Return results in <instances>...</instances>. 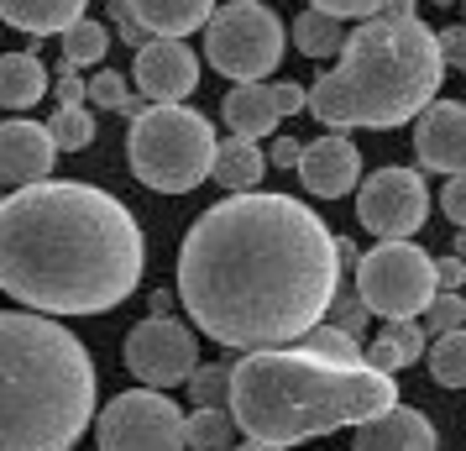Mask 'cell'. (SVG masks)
<instances>
[{
    "label": "cell",
    "instance_id": "cell-4",
    "mask_svg": "<svg viewBox=\"0 0 466 451\" xmlns=\"http://www.w3.org/2000/svg\"><path fill=\"white\" fill-rule=\"evenodd\" d=\"M445 68L441 32H430L409 0H393L388 11L351 26L336 68L309 85V116L330 131H393L441 100Z\"/></svg>",
    "mask_w": 466,
    "mask_h": 451
},
{
    "label": "cell",
    "instance_id": "cell-37",
    "mask_svg": "<svg viewBox=\"0 0 466 451\" xmlns=\"http://www.w3.org/2000/svg\"><path fill=\"white\" fill-rule=\"evenodd\" d=\"M85 100H89V85L74 68H64V74H58V106H85Z\"/></svg>",
    "mask_w": 466,
    "mask_h": 451
},
{
    "label": "cell",
    "instance_id": "cell-25",
    "mask_svg": "<svg viewBox=\"0 0 466 451\" xmlns=\"http://www.w3.org/2000/svg\"><path fill=\"white\" fill-rule=\"evenodd\" d=\"M106 53H110L106 22H89V16H79V22L64 32V68H95Z\"/></svg>",
    "mask_w": 466,
    "mask_h": 451
},
{
    "label": "cell",
    "instance_id": "cell-6",
    "mask_svg": "<svg viewBox=\"0 0 466 451\" xmlns=\"http://www.w3.org/2000/svg\"><path fill=\"white\" fill-rule=\"evenodd\" d=\"M215 127L199 110L184 106H147L131 116L127 163L131 173L157 194H189L205 179H215Z\"/></svg>",
    "mask_w": 466,
    "mask_h": 451
},
{
    "label": "cell",
    "instance_id": "cell-35",
    "mask_svg": "<svg viewBox=\"0 0 466 451\" xmlns=\"http://www.w3.org/2000/svg\"><path fill=\"white\" fill-rule=\"evenodd\" d=\"M273 100H278V110H283V116H299V110H309V89L294 85V79H278Z\"/></svg>",
    "mask_w": 466,
    "mask_h": 451
},
{
    "label": "cell",
    "instance_id": "cell-8",
    "mask_svg": "<svg viewBox=\"0 0 466 451\" xmlns=\"http://www.w3.org/2000/svg\"><path fill=\"white\" fill-rule=\"evenodd\" d=\"M357 294L367 300L372 315H382V321H414V315H424L430 300L441 294L435 258L420 252L409 237L378 241V247L357 262Z\"/></svg>",
    "mask_w": 466,
    "mask_h": 451
},
{
    "label": "cell",
    "instance_id": "cell-19",
    "mask_svg": "<svg viewBox=\"0 0 466 451\" xmlns=\"http://www.w3.org/2000/svg\"><path fill=\"white\" fill-rule=\"evenodd\" d=\"M85 5L89 0H0V22H11L26 37H64L85 16Z\"/></svg>",
    "mask_w": 466,
    "mask_h": 451
},
{
    "label": "cell",
    "instance_id": "cell-31",
    "mask_svg": "<svg viewBox=\"0 0 466 451\" xmlns=\"http://www.w3.org/2000/svg\"><path fill=\"white\" fill-rule=\"evenodd\" d=\"M461 325H466V294L441 289V294L430 300V310H424V331H430V336H445V331H461Z\"/></svg>",
    "mask_w": 466,
    "mask_h": 451
},
{
    "label": "cell",
    "instance_id": "cell-3",
    "mask_svg": "<svg viewBox=\"0 0 466 451\" xmlns=\"http://www.w3.org/2000/svg\"><path fill=\"white\" fill-rule=\"evenodd\" d=\"M231 415L247 441L299 446L340 425H367L399 405L393 373L372 363H330L309 346H257L231 363Z\"/></svg>",
    "mask_w": 466,
    "mask_h": 451
},
{
    "label": "cell",
    "instance_id": "cell-9",
    "mask_svg": "<svg viewBox=\"0 0 466 451\" xmlns=\"http://www.w3.org/2000/svg\"><path fill=\"white\" fill-rule=\"evenodd\" d=\"M100 451H189L184 420L163 388H127L100 409Z\"/></svg>",
    "mask_w": 466,
    "mask_h": 451
},
{
    "label": "cell",
    "instance_id": "cell-30",
    "mask_svg": "<svg viewBox=\"0 0 466 451\" xmlns=\"http://www.w3.org/2000/svg\"><path fill=\"white\" fill-rule=\"evenodd\" d=\"M89 100L100 110H121V116H137V95H131V85L116 74V68H100L95 79H89Z\"/></svg>",
    "mask_w": 466,
    "mask_h": 451
},
{
    "label": "cell",
    "instance_id": "cell-17",
    "mask_svg": "<svg viewBox=\"0 0 466 451\" xmlns=\"http://www.w3.org/2000/svg\"><path fill=\"white\" fill-rule=\"evenodd\" d=\"M127 5L152 37H189L205 32L215 16V0H127Z\"/></svg>",
    "mask_w": 466,
    "mask_h": 451
},
{
    "label": "cell",
    "instance_id": "cell-22",
    "mask_svg": "<svg viewBox=\"0 0 466 451\" xmlns=\"http://www.w3.org/2000/svg\"><path fill=\"white\" fill-rule=\"evenodd\" d=\"M346 16H330V11H319V5H304L294 22V47L304 58H340V47H346Z\"/></svg>",
    "mask_w": 466,
    "mask_h": 451
},
{
    "label": "cell",
    "instance_id": "cell-36",
    "mask_svg": "<svg viewBox=\"0 0 466 451\" xmlns=\"http://www.w3.org/2000/svg\"><path fill=\"white\" fill-rule=\"evenodd\" d=\"M441 47H445V64L461 68V79H466V26H451V32H441Z\"/></svg>",
    "mask_w": 466,
    "mask_h": 451
},
{
    "label": "cell",
    "instance_id": "cell-5",
    "mask_svg": "<svg viewBox=\"0 0 466 451\" xmlns=\"http://www.w3.org/2000/svg\"><path fill=\"white\" fill-rule=\"evenodd\" d=\"M95 420V363L53 315L0 310V451H68Z\"/></svg>",
    "mask_w": 466,
    "mask_h": 451
},
{
    "label": "cell",
    "instance_id": "cell-32",
    "mask_svg": "<svg viewBox=\"0 0 466 451\" xmlns=\"http://www.w3.org/2000/svg\"><path fill=\"white\" fill-rule=\"evenodd\" d=\"M367 315H372V310H367V300H361V294H346V289H340L336 300H330V325L351 331V336H361V331H367Z\"/></svg>",
    "mask_w": 466,
    "mask_h": 451
},
{
    "label": "cell",
    "instance_id": "cell-15",
    "mask_svg": "<svg viewBox=\"0 0 466 451\" xmlns=\"http://www.w3.org/2000/svg\"><path fill=\"white\" fill-rule=\"evenodd\" d=\"M299 179H304V190L319 194V200H340L346 190H357V179H361L357 142H351V137H340V131L309 142L304 158H299Z\"/></svg>",
    "mask_w": 466,
    "mask_h": 451
},
{
    "label": "cell",
    "instance_id": "cell-21",
    "mask_svg": "<svg viewBox=\"0 0 466 451\" xmlns=\"http://www.w3.org/2000/svg\"><path fill=\"white\" fill-rule=\"evenodd\" d=\"M262 169H268V158H262V142H252V137H226L220 152H215V184L226 194L257 190Z\"/></svg>",
    "mask_w": 466,
    "mask_h": 451
},
{
    "label": "cell",
    "instance_id": "cell-2",
    "mask_svg": "<svg viewBox=\"0 0 466 451\" xmlns=\"http://www.w3.org/2000/svg\"><path fill=\"white\" fill-rule=\"evenodd\" d=\"M147 241L116 194L43 179L0 200V289L43 315H100L137 294Z\"/></svg>",
    "mask_w": 466,
    "mask_h": 451
},
{
    "label": "cell",
    "instance_id": "cell-18",
    "mask_svg": "<svg viewBox=\"0 0 466 451\" xmlns=\"http://www.w3.org/2000/svg\"><path fill=\"white\" fill-rule=\"evenodd\" d=\"M226 127H231V137H252V142H262V137H273L278 127V100H273V85H262V79H252V85H236L231 95H226Z\"/></svg>",
    "mask_w": 466,
    "mask_h": 451
},
{
    "label": "cell",
    "instance_id": "cell-7",
    "mask_svg": "<svg viewBox=\"0 0 466 451\" xmlns=\"http://www.w3.org/2000/svg\"><path fill=\"white\" fill-rule=\"evenodd\" d=\"M283 16H278L268 0H236V5H220L205 26V53L210 64L236 79V85H252L262 74H273L283 64V47H289V32H283Z\"/></svg>",
    "mask_w": 466,
    "mask_h": 451
},
{
    "label": "cell",
    "instance_id": "cell-26",
    "mask_svg": "<svg viewBox=\"0 0 466 451\" xmlns=\"http://www.w3.org/2000/svg\"><path fill=\"white\" fill-rule=\"evenodd\" d=\"M430 378L441 388H466V325L435 336V346H430Z\"/></svg>",
    "mask_w": 466,
    "mask_h": 451
},
{
    "label": "cell",
    "instance_id": "cell-16",
    "mask_svg": "<svg viewBox=\"0 0 466 451\" xmlns=\"http://www.w3.org/2000/svg\"><path fill=\"white\" fill-rule=\"evenodd\" d=\"M357 451H441V441H435V425L420 409L393 405L378 420L357 425Z\"/></svg>",
    "mask_w": 466,
    "mask_h": 451
},
{
    "label": "cell",
    "instance_id": "cell-27",
    "mask_svg": "<svg viewBox=\"0 0 466 451\" xmlns=\"http://www.w3.org/2000/svg\"><path fill=\"white\" fill-rule=\"evenodd\" d=\"M309 352H319V357H330V363H367V352H361V336H351V331H340V325H309L304 331V342Z\"/></svg>",
    "mask_w": 466,
    "mask_h": 451
},
{
    "label": "cell",
    "instance_id": "cell-20",
    "mask_svg": "<svg viewBox=\"0 0 466 451\" xmlns=\"http://www.w3.org/2000/svg\"><path fill=\"white\" fill-rule=\"evenodd\" d=\"M47 95V68L37 53H0V110H26Z\"/></svg>",
    "mask_w": 466,
    "mask_h": 451
},
{
    "label": "cell",
    "instance_id": "cell-39",
    "mask_svg": "<svg viewBox=\"0 0 466 451\" xmlns=\"http://www.w3.org/2000/svg\"><path fill=\"white\" fill-rule=\"evenodd\" d=\"M299 158H304V148H299L294 137H278L273 152H268V163H273V169H299Z\"/></svg>",
    "mask_w": 466,
    "mask_h": 451
},
{
    "label": "cell",
    "instance_id": "cell-12",
    "mask_svg": "<svg viewBox=\"0 0 466 451\" xmlns=\"http://www.w3.org/2000/svg\"><path fill=\"white\" fill-rule=\"evenodd\" d=\"M194 85H199V58L184 37H152L137 53V89L152 106H178L194 95Z\"/></svg>",
    "mask_w": 466,
    "mask_h": 451
},
{
    "label": "cell",
    "instance_id": "cell-29",
    "mask_svg": "<svg viewBox=\"0 0 466 451\" xmlns=\"http://www.w3.org/2000/svg\"><path fill=\"white\" fill-rule=\"evenodd\" d=\"M231 373L236 367H194V378H189V399L199 409H220V405H231Z\"/></svg>",
    "mask_w": 466,
    "mask_h": 451
},
{
    "label": "cell",
    "instance_id": "cell-11",
    "mask_svg": "<svg viewBox=\"0 0 466 451\" xmlns=\"http://www.w3.org/2000/svg\"><path fill=\"white\" fill-rule=\"evenodd\" d=\"M127 367L147 388L189 384L194 367H199V342H194V331H184L173 315H147V321L127 336Z\"/></svg>",
    "mask_w": 466,
    "mask_h": 451
},
{
    "label": "cell",
    "instance_id": "cell-41",
    "mask_svg": "<svg viewBox=\"0 0 466 451\" xmlns=\"http://www.w3.org/2000/svg\"><path fill=\"white\" fill-rule=\"evenodd\" d=\"M456 252H461V258H466V231H461V237H456Z\"/></svg>",
    "mask_w": 466,
    "mask_h": 451
},
{
    "label": "cell",
    "instance_id": "cell-10",
    "mask_svg": "<svg viewBox=\"0 0 466 451\" xmlns=\"http://www.w3.org/2000/svg\"><path fill=\"white\" fill-rule=\"evenodd\" d=\"M430 215V194H424V179L414 169H378L361 179L357 194V220L372 231V237L393 241V237H414Z\"/></svg>",
    "mask_w": 466,
    "mask_h": 451
},
{
    "label": "cell",
    "instance_id": "cell-34",
    "mask_svg": "<svg viewBox=\"0 0 466 451\" xmlns=\"http://www.w3.org/2000/svg\"><path fill=\"white\" fill-rule=\"evenodd\" d=\"M309 5H319V11H330V16H378V11H388L393 0H309Z\"/></svg>",
    "mask_w": 466,
    "mask_h": 451
},
{
    "label": "cell",
    "instance_id": "cell-24",
    "mask_svg": "<svg viewBox=\"0 0 466 451\" xmlns=\"http://www.w3.org/2000/svg\"><path fill=\"white\" fill-rule=\"evenodd\" d=\"M236 430L241 425L226 409H194L189 420H184V441H189V451H231Z\"/></svg>",
    "mask_w": 466,
    "mask_h": 451
},
{
    "label": "cell",
    "instance_id": "cell-13",
    "mask_svg": "<svg viewBox=\"0 0 466 451\" xmlns=\"http://www.w3.org/2000/svg\"><path fill=\"white\" fill-rule=\"evenodd\" d=\"M414 158L430 173H466V106L461 100H430L414 121Z\"/></svg>",
    "mask_w": 466,
    "mask_h": 451
},
{
    "label": "cell",
    "instance_id": "cell-28",
    "mask_svg": "<svg viewBox=\"0 0 466 451\" xmlns=\"http://www.w3.org/2000/svg\"><path fill=\"white\" fill-rule=\"evenodd\" d=\"M47 127H53V142H58V152H85L89 142H95V116H89L85 106H58Z\"/></svg>",
    "mask_w": 466,
    "mask_h": 451
},
{
    "label": "cell",
    "instance_id": "cell-33",
    "mask_svg": "<svg viewBox=\"0 0 466 451\" xmlns=\"http://www.w3.org/2000/svg\"><path fill=\"white\" fill-rule=\"evenodd\" d=\"M441 210H445V220H451V226H461V231H466V173H451V179H445Z\"/></svg>",
    "mask_w": 466,
    "mask_h": 451
},
{
    "label": "cell",
    "instance_id": "cell-23",
    "mask_svg": "<svg viewBox=\"0 0 466 451\" xmlns=\"http://www.w3.org/2000/svg\"><path fill=\"white\" fill-rule=\"evenodd\" d=\"M424 357V325L420 321H388L382 336L367 346V363L382 367V373H399V367L420 363Z\"/></svg>",
    "mask_w": 466,
    "mask_h": 451
},
{
    "label": "cell",
    "instance_id": "cell-1",
    "mask_svg": "<svg viewBox=\"0 0 466 451\" xmlns=\"http://www.w3.org/2000/svg\"><path fill=\"white\" fill-rule=\"evenodd\" d=\"M340 237L294 194H231L178 247V300L220 346H299L340 294Z\"/></svg>",
    "mask_w": 466,
    "mask_h": 451
},
{
    "label": "cell",
    "instance_id": "cell-38",
    "mask_svg": "<svg viewBox=\"0 0 466 451\" xmlns=\"http://www.w3.org/2000/svg\"><path fill=\"white\" fill-rule=\"evenodd\" d=\"M435 273H441V289H461V283H466V258H461V252L435 258Z\"/></svg>",
    "mask_w": 466,
    "mask_h": 451
},
{
    "label": "cell",
    "instance_id": "cell-14",
    "mask_svg": "<svg viewBox=\"0 0 466 451\" xmlns=\"http://www.w3.org/2000/svg\"><path fill=\"white\" fill-rule=\"evenodd\" d=\"M53 158H58L53 127H43V121H0V184L5 190L43 184L53 173Z\"/></svg>",
    "mask_w": 466,
    "mask_h": 451
},
{
    "label": "cell",
    "instance_id": "cell-40",
    "mask_svg": "<svg viewBox=\"0 0 466 451\" xmlns=\"http://www.w3.org/2000/svg\"><path fill=\"white\" fill-rule=\"evenodd\" d=\"M231 451H273V446H262V441H247V446H231Z\"/></svg>",
    "mask_w": 466,
    "mask_h": 451
}]
</instances>
